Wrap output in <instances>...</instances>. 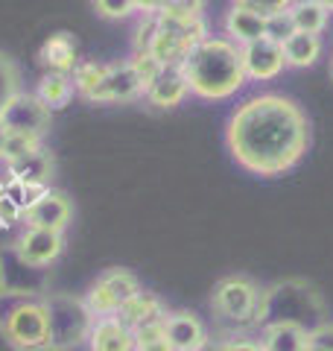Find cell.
<instances>
[{
  "label": "cell",
  "mask_w": 333,
  "mask_h": 351,
  "mask_svg": "<svg viewBox=\"0 0 333 351\" xmlns=\"http://www.w3.org/2000/svg\"><path fill=\"white\" fill-rule=\"evenodd\" d=\"M313 129L310 117L286 94H254L228 117L225 147L246 173L260 179L290 173L307 156Z\"/></svg>",
  "instance_id": "1"
},
{
  "label": "cell",
  "mask_w": 333,
  "mask_h": 351,
  "mask_svg": "<svg viewBox=\"0 0 333 351\" xmlns=\"http://www.w3.org/2000/svg\"><path fill=\"white\" fill-rule=\"evenodd\" d=\"M182 73L193 97L214 103L231 100L246 85L240 47L225 36H208L199 41L182 62Z\"/></svg>",
  "instance_id": "2"
},
{
  "label": "cell",
  "mask_w": 333,
  "mask_h": 351,
  "mask_svg": "<svg viewBox=\"0 0 333 351\" xmlns=\"http://www.w3.org/2000/svg\"><path fill=\"white\" fill-rule=\"evenodd\" d=\"M330 319L325 295L307 278H278L263 287L260 304L254 313V328L266 325H293L307 334H316Z\"/></svg>",
  "instance_id": "3"
},
{
  "label": "cell",
  "mask_w": 333,
  "mask_h": 351,
  "mask_svg": "<svg viewBox=\"0 0 333 351\" xmlns=\"http://www.w3.org/2000/svg\"><path fill=\"white\" fill-rule=\"evenodd\" d=\"M44 311H47V331L53 351H71L88 343L94 328V313L88 311L85 295L73 293H47L44 295Z\"/></svg>",
  "instance_id": "4"
},
{
  "label": "cell",
  "mask_w": 333,
  "mask_h": 351,
  "mask_svg": "<svg viewBox=\"0 0 333 351\" xmlns=\"http://www.w3.org/2000/svg\"><path fill=\"white\" fill-rule=\"evenodd\" d=\"M263 287L251 276H225L214 284L210 293V311L214 316L231 328L228 337H234L243 328H254V313L260 304Z\"/></svg>",
  "instance_id": "5"
},
{
  "label": "cell",
  "mask_w": 333,
  "mask_h": 351,
  "mask_svg": "<svg viewBox=\"0 0 333 351\" xmlns=\"http://www.w3.org/2000/svg\"><path fill=\"white\" fill-rule=\"evenodd\" d=\"M0 302H3L0 325L18 351H38L50 346L44 299H18V295L0 293Z\"/></svg>",
  "instance_id": "6"
},
{
  "label": "cell",
  "mask_w": 333,
  "mask_h": 351,
  "mask_svg": "<svg viewBox=\"0 0 333 351\" xmlns=\"http://www.w3.org/2000/svg\"><path fill=\"white\" fill-rule=\"evenodd\" d=\"M140 290V281L132 269L123 267H111L103 276H97V281L85 293V304L94 313V319L103 316H117L123 311V304Z\"/></svg>",
  "instance_id": "7"
},
{
  "label": "cell",
  "mask_w": 333,
  "mask_h": 351,
  "mask_svg": "<svg viewBox=\"0 0 333 351\" xmlns=\"http://www.w3.org/2000/svg\"><path fill=\"white\" fill-rule=\"evenodd\" d=\"M47 272L36 269L24 263L12 246L0 252V293L18 295V299H36V295H47Z\"/></svg>",
  "instance_id": "8"
},
{
  "label": "cell",
  "mask_w": 333,
  "mask_h": 351,
  "mask_svg": "<svg viewBox=\"0 0 333 351\" xmlns=\"http://www.w3.org/2000/svg\"><path fill=\"white\" fill-rule=\"evenodd\" d=\"M24 223L27 228H41V232H56L62 234L68 223L73 219V202L62 191H41L36 199L24 208Z\"/></svg>",
  "instance_id": "9"
},
{
  "label": "cell",
  "mask_w": 333,
  "mask_h": 351,
  "mask_svg": "<svg viewBox=\"0 0 333 351\" xmlns=\"http://www.w3.org/2000/svg\"><path fill=\"white\" fill-rule=\"evenodd\" d=\"M50 120H53V112L44 106L36 94H27L21 91L9 108L0 117L6 132H18V135H32V138H44L50 129Z\"/></svg>",
  "instance_id": "10"
},
{
  "label": "cell",
  "mask_w": 333,
  "mask_h": 351,
  "mask_svg": "<svg viewBox=\"0 0 333 351\" xmlns=\"http://www.w3.org/2000/svg\"><path fill=\"white\" fill-rule=\"evenodd\" d=\"M240 59H243V71H246V82H272L284 73L286 59H284V47L269 38L251 41L246 47H240Z\"/></svg>",
  "instance_id": "11"
},
{
  "label": "cell",
  "mask_w": 333,
  "mask_h": 351,
  "mask_svg": "<svg viewBox=\"0 0 333 351\" xmlns=\"http://www.w3.org/2000/svg\"><path fill=\"white\" fill-rule=\"evenodd\" d=\"M164 331L173 351H202L210 343L208 325L193 311H166Z\"/></svg>",
  "instance_id": "12"
},
{
  "label": "cell",
  "mask_w": 333,
  "mask_h": 351,
  "mask_svg": "<svg viewBox=\"0 0 333 351\" xmlns=\"http://www.w3.org/2000/svg\"><path fill=\"white\" fill-rule=\"evenodd\" d=\"M15 255L29 263L36 269L50 267L53 261H59V255L64 252V237L56 232H41V228H27L24 234L15 240Z\"/></svg>",
  "instance_id": "13"
},
{
  "label": "cell",
  "mask_w": 333,
  "mask_h": 351,
  "mask_svg": "<svg viewBox=\"0 0 333 351\" xmlns=\"http://www.w3.org/2000/svg\"><path fill=\"white\" fill-rule=\"evenodd\" d=\"M53 170H56V161H53V152L47 147L32 152L27 158H21V161L6 164L9 184H21V188H29V191H47Z\"/></svg>",
  "instance_id": "14"
},
{
  "label": "cell",
  "mask_w": 333,
  "mask_h": 351,
  "mask_svg": "<svg viewBox=\"0 0 333 351\" xmlns=\"http://www.w3.org/2000/svg\"><path fill=\"white\" fill-rule=\"evenodd\" d=\"M143 97V88L138 82L135 71L129 62H117L106 68V80L97 88V94L91 97V103H129Z\"/></svg>",
  "instance_id": "15"
},
{
  "label": "cell",
  "mask_w": 333,
  "mask_h": 351,
  "mask_svg": "<svg viewBox=\"0 0 333 351\" xmlns=\"http://www.w3.org/2000/svg\"><path fill=\"white\" fill-rule=\"evenodd\" d=\"M38 64L44 73H73L79 64V50H76V38L71 32H53L44 38L38 50Z\"/></svg>",
  "instance_id": "16"
},
{
  "label": "cell",
  "mask_w": 333,
  "mask_h": 351,
  "mask_svg": "<svg viewBox=\"0 0 333 351\" xmlns=\"http://www.w3.org/2000/svg\"><path fill=\"white\" fill-rule=\"evenodd\" d=\"M164 316H166V304H164L161 295L140 287V290L123 304V311L117 313V319L123 322L126 328H132V331H138V328H143V325L161 322Z\"/></svg>",
  "instance_id": "17"
},
{
  "label": "cell",
  "mask_w": 333,
  "mask_h": 351,
  "mask_svg": "<svg viewBox=\"0 0 333 351\" xmlns=\"http://www.w3.org/2000/svg\"><path fill=\"white\" fill-rule=\"evenodd\" d=\"M88 348L91 351H138L135 348V331L126 328L117 316H103V319H97L91 328Z\"/></svg>",
  "instance_id": "18"
},
{
  "label": "cell",
  "mask_w": 333,
  "mask_h": 351,
  "mask_svg": "<svg viewBox=\"0 0 333 351\" xmlns=\"http://www.w3.org/2000/svg\"><path fill=\"white\" fill-rule=\"evenodd\" d=\"M222 29H225V38L234 41L237 47H246V44H251V41L266 38V21L246 12L240 3L228 6L225 18H222Z\"/></svg>",
  "instance_id": "19"
},
{
  "label": "cell",
  "mask_w": 333,
  "mask_h": 351,
  "mask_svg": "<svg viewBox=\"0 0 333 351\" xmlns=\"http://www.w3.org/2000/svg\"><path fill=\"white\" fill-rule=\"evenodd\" d=\"M187 94H190V88L184 82L182 68H164L161 76L149 85V91L143 97H147V103L155 108H175L187 100Z\"/></svg>",
  "instance_id": "20"
},
{
  "label": "cell",
  "mask_w": 333,
  "mask_h": 351,
  "mask_svg": "<svg viewBox=\"0 0 333 351\" xmlns=\"http://www.w3.org/2000/svg\"><path fill=\"white\" fill-rule=\"evenodd\" d=\"M260 351H307L313 346L307 331L301 328H293V325H266L260 328Z\"/></svg>",
  "instance_id": "21"
},
{
  "label": "cell",
  "mask_w": 333,
  "mask_h": 351,
  "mask_svg": "<svg viewBox=\"0 0 333 351\" xmlns=\"http://www.w3.org/2000/svg\"><path fill=\"white\" fill-rule=\"evenodd\" d=\"M284 59H286V68H313V64L321 59V36H307V32H295L284 44Z\"/></svg>",
  "instance_id": "22"
},
{
  "label": "cell",
  "mask_w": 333,
  "mask_h": 351,
  "mask_svg": "<svg viewBox=\"0 0 333 351\" xmlns=\"http://www.w3.org/2000/svg\"><path fill=\"white\" fill-rule=\"evenodd\" d=\"M290 18L295 24V32H307V36H321L328 29V6L325 0H295L290 3Z\"/></svg>",
  "instance_id": "23"
},
{
  "label": "cell",
  "mask_w": 333,
  "mask_h": 351,
  "mask_svg": "<svg viewBox=\"0 0 333 351\" xmlns=\"http://www.w3.org/2000/svg\"><path fill=\"white\" fill-rule=\"evenodd\" d=\"M36 97L50 108V112H59L71 103L73 97V80L68 73H44L38 80V88H36Z\"/></svg>",
  "instance_id": "24"
},
{
  "label": "cell",
  "mask_w": 333,
  "mask_h": 351,
  "mask_svg": "<svg viewBox=\"0 0 333 351\" xmlns=\"http://www.w3.org/2000/svg\"><path fill=\"white\" fill-rule=\"evenodd\" d=\"M106 68H108V64H103V62H79V64H76V71L71 73L73 91L79 94L82 100L91 103V97L97 94V88L103 85V80H106Z\"/></svg>",
  "instance_id": "25"
},
{
  "label": "cell",
  "mask_w": 333,
  "mask_h": 351,
  "mask_svg": "<svg viewBox=\"0 0 333 351\" xmlns=\"http://www.w3.org/2000/svg\"><path fill=\"white\" fill-rule=\"evenodd\" d=\"M44 149V138H32V135H18V132H6L3 138V149H0V161L12 164L32 156V152Z\"/></svg>",
  "instance_id": "26"
},
{
  "label": "cell",
  "mask_w": 333,
  "mask_h": 351,
  "mask_svg": "<svg viewBox=\"0 0 333 351\" xmlns=\"http://www.w3.org/2000/svg\"><path fill=\"white\" fill-rule=\"evenodd\" d=\"M21 94V71L12 56L0 53V117L9 108V103Z\"/></svg>",
  "instance_id": "27"
},
{
  "label": "cell",
  "mask_w": 333,
  "mask_h": 351,
  "mask_svg": "<svg viewBox=\"0 0 333 351\" xmlns=\"http://www.w3.org/2000/svg\"><path fill=\"white\" fill-rule=\"evenodd\" d=\"M94 12L99 18H129V15H149L155 12V3H140V0H97L94 3Z\"/></svg>",
  "instance_id": "28"
},
{
  "label": "cell",
  "mask_w": 333,
  "mask_h": 351,
  "mask_svg": "<svg viewBox=\"0 0 333 351\" xmlns=\"http://www.w3.org/2000/svg\"><path fill=\"white\" fill-rule=\"evenodd\" d=\"M129 64H132V71H135V76H138V82H140V88H143V94L149 91V85L158 80L161 71H164L161 64L152 59V53H132Z\"/></svg>",
  "instance_id": "29"
},
{
  "label": "cell",
  "mask_w": 333,
  "mask_h": 351,
  "mask_svg": "<svg viewBox=\"0 0 333 351\" xmlns=\"http://www.w3.org/2000/svg\"><path fill=\"white\" fill-rule=\"evenodd\" d=\"M246 12L258 15L260 21H269L281 12H290V0H237Z\"/></svg>",
  "instance_id": "30"
},
{
  "label": "cell",
  "mask_w": 333,
  "mask_h": 351,
  "mask_svg": "<svg viewBox=\"0 0 333 351\" xmlns=\"http://www.w3.org/2000/svg\"><path fill=\"white\" fill-rule=\"evenodd\" d=\"M290 36H295V24H293L290 12H281V15H275V18L266 21V38H269V41L284 44Z\"/></svg>",
  "instance_id": "31"
},
{
  "label": "cell",
  "mask_w": 333,
  "mask_h": 351,
  "mask_svg": "<svg viewBox=\"0 0 333 351\" xmlns=\"http://www.w3.org/2000/svg\"><path fill=\"white\" fill-rule=\"evenodd\" d=\"M158 339H166L164 319H161V322H152V325H143V328H138V331H135V348H138V346L158 343Z\"/></svg>",
  "instance_id": "32"
},
{
  "label": "cell",
  "mask_w": 333,
  "mask_h": 351,
  "mask_svg": "<svg viewBox=\"0 0 333 351\" xmlns=\"http://www.w3.org/2000/svg\"><path fill=\"white\" fill-rule=\"evenodd\" d=\"M222 351H260V343L251 337H243V334H234V337H225L219 339Z\"/></svg>",
  "instance_id": "33"
},
{
  "label": "cell",
  "mask_w": 333,
  "mask_h": 351,
  "mask_svg": "<svg viewBox=\"0 0 333 351\" xmlns=\"http://www.w3.org/2000/svg\"><path fill=\"white\" fill-rule=\"evenodd\" d=\"M310 339H313V346H316V348H321V351H333V319H328L316 334H310Z\"/></svg>",
  "instance_id": "34"
},
{
  "label": "cell",
  "mask_w": 333,
  "mask_h": 351,
  "mask_svg": "<svg viewBox=\"0 0 333 351\" xmlns=\"http://www.w3.org/2000/svg\"><path fill=\"white\" fill-rule=\"evenodd\" d=\"M138 351H173L170 339H158V343H149V346H138Z\"/></svg>",
  "instance_id": "35"
},
{
  "label": "cell",
  "mask_w": 333,
  "mask_h": 351,
  "mask_svg": "<svg viewBox=\"0 0 333 351\" xmlns=\"http://www.w3.org/2000/svg\"><path fill=\"white\" fill-rule=\"evenodd\" d=\"M0 351H18L15 346H12V339L6 337V331H3V325H0Z\"/></svg>",
  "instance_id": "36"
},
{
  "label": "cell",
  "mask_w": 333,
  "mask_h": 351,
  "mask_svg": "<svg viewBox=\"0 0 333 351\" xmlns=\"http://www.w3.org/2000/svg\"><path fill=\"white\" fill-rule=\"evenodd\" d=\"M202 351H222V346H219V343H214V339H210V343H208Z\"/></svg>",
  "instance_id": "37"
},
{
  "label": "cell",
  "mask_w": 333,
  "mask_h": 351,
  "mask_svg": "<svg viewBox=\"0 0 333 351\" xmlns=\"http://www.w3.org/2000/svg\"><path fill=\"white\" fill-rule=\"evenodd\" d=\"M3 138H6V129H3V123H0V149H3Z\"/></svg>",
  "instance_id": "38"
},
{
  "label": "cell",
  "mask_w": 333,
  "mask_h": 351,
  "mask_svg": "<svg viewBox=\"0 0 333 351\" xmlns=\"http://www.w3.org/2000/svg\"><path fill=\"white\" fill-rule=\"evenodd\" d=\"M328 76H330V82H333V53H330V64H328Z\"/></svg>",
  "instance_id": "39"
},
{
  "label": "cell",
  "mask_w": 333,
  "mask_h": 351,
  "mask_svg": "<svg viewBox=\"0 0 333 351\" xmlns=\"http://www.w3.org/2000/svg\"><path fill=\"white\" fill-rule=\"evenodd\" d=\"M325 6H328V12H333V0H325Z\"/></svg>",
  "instance_id": "40"
},
{
  "label": "cell",
  "mask_w": 333,
  "mask_h": 351,
  "mask_svg": "<svg viewBox=\"0 0 333 351\" xmlns=\"http://www.w3.org/2000/svg\"><path fill=\"white\" fill-rule=\"evenodd\" d=\"M307 351H321V348H316V346H310V348H307Z\"/></svg>",
  "instance_id": "41"
},
{
  "label": "cell",
  "mask_w": 333,
  "mask_h": 351,
  "mask_svg": "<svg viewBox=\"0 0 333 351\" xmlns=\"http://www.w3.org/2000/svg\"><path fill=\"white\" fill-rule=\"evenodd\" d=\"M38 351H53V348H38Z\"/></svg>",
  "instance_id": "42"
},
{
  "label": "cell",
  "mask_w": 333,
  "mask_h": 351,
  "mask_svg": "<svg viewBox=\"0 0 333 351\" xmlns=\"http://www.w3.org/2000/svg\"><path fill=\"white\" fill-rule=\"evenodd\" d=\"M0 193H3V184H0Z\"/></svg>",
  "instance_id": "43"
}]
</instances>
